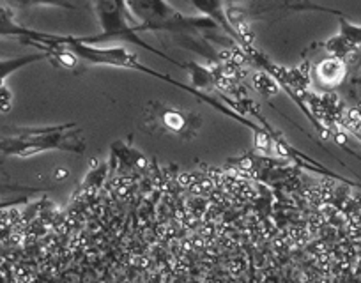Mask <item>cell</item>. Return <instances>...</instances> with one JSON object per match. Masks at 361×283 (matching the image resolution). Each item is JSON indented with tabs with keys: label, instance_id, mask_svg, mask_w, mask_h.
Here are the masks:
<instances>
[{
	"label": "cell",
	"instance_id": "7a4b0ae2",
	"mask_svg": "<svg viewBox=\"0 0 361 283\" xmlns=\"http://www.w3.org/2000/svg\"><path fill=\"white\" fill-rule=\"evenodd\" d=\"M128 9L137 22L140 32H172V34H214L220 25L209 16H186L177 11L172 4L158 2V0H138L126 2Z\"/></svg>",
	"mask_w": 361,
	"mask_h": 283
},
{
	"label": "cell",
	"instance_id": "277c9868",
	"mask_svg": "<svg viewBox=\"0 0 361 283\" xmlns=\"http://www.w3.org/2000/svg\"><path fill=\"white\" fill-rule=\"evenodd\" d=\"M142 122L152 134L190 142L199 134L202 127V117L192 110L177 108L161 101H149L144 108Z\"/></svg>",
	"mask_w": 361,
	"mask_h": 283
},
{
	"label": "cell",
	"instance_id": "8992f818",
	"mask_svg": "<svg viewBox=\"0 0 361 283\" xmlns=\"http://www.w3.org/2000/svg\"><path fill=\"white\" fill-rule=\"evenodd\" d=\"M314 75L317 78V84L324 85V87L331 89L336 87L343 82L347 75V65L345 61L342 58H336V57H328L324 58L322 62H319L314 69Z\"/></svg>",
	"mask_w": 361,
	"mask_h": 283
},
{
	"label": "cell",
	"instance_id": "52a82bcc",
	"mask_svg": "<svg viewBox=\"0 0 361 283\" xmlns=\"http://www.w3.org/2000/svg\"><path fill=\"white\" fill-rule=\"evenodd\" d=\"M44 58H48V54H44V51H34V54L18 55V57L13 58H0V87L13 73L20 71L22 68H27V65L44 61Z\"/></svg>",
	"mask_w": 361,
	"mask_h": 283
},
{
	"label": "cell",
	"instance_id": "6da1fadb",
	"mask_svg": "<svg viewBox=\"0 0 361 283\" xmlns=\"http://www.w3.org/2000/svg\"><path fill=\"white\" fill-rule=\"evenodd\" d=\"M51 151L85 153L83 127L78 122H64L43 127H11L8 134H0V154L4 156L32 158Z\"/></svg>",
	"mask_w": 361,
	"mask_h": 283
},
{
	"label": "cell",
	"instance_id": "ba28073f",
	"mask_svg": "<svg viewBox=\"0 0 361 283\" xmlns=\"http://www.w3.org/2000/svg\"><path fill=\"white\" fill-rule=\"evenodd\" d=\"M11 103H13V94L6 85L0 87V113L8 112L11 108Z\"/></svg>",
	"mask_w": 361,
	"mask_h": 283
},
{
	"label": "cell",
	"instance_id": "5b68a950",
	"mask_svg": "<svg viewBox=\"0 0 361 283\" xmlns=\"http://www.w3.org/2000/svg\"><path fill=\"white\" fill-rule=\"evenodd\" d=\"M338 23L340 30L336 36H333L331 39L326 41L322 44L326 51L329 54V57H336L345 61V57L349 54H354L356 50L361 48V25H354V23L347 22L343 18L342 13H338Z\"/></svg>",
	"mask_w": 361,
	"mask_h": 283
},
{
	"label": "cell",
	"instance_id": "30bf717a",
	"mask_svg": "<svg viewBox=\"0 0 361 283\" xmlns=\"http://www.w3.org/2000/svg\"><path fill=\"white\" fill-rule=\"evenodd\" d=\"M353 85H361V77L354 78V80H353Z\"/></svg>",
	"mask_w": 361,
	"mask_h": 283
},
{
	"label": "cell",
	"instance_id": "9c48e42d",
	"mask_svg": "<svg viewBox=\"0 0 361 283\" xmlns=\"http://www.w3.org/2000/svg\"><path fill=\"white\" fill-rule=\"evenodd\" d=\"M350 130H353V133L356 134V137L361 140V126H353V127H350Z\"/></svg>",
	"mask_w": 361,
	"mask_h": 283
},
{
	"label": "cell",
	"instance_id": "3957f363",
	"mask_svg": "<svg viewBox=\"0 0 361 283\" xmlns=\"http://www.w3.org/2000/svg\"><path fill=\"white\" fill-rule=\"evenodd\" d=\"M94 11L99 20V25H102V32L96 34V36L83 37L85 43L94 44V43H102V41L121 39V41H126V43L138 44V46L145 48V50L166 58V61L172 62V64L179 65V68H186V64H179V62H176L173 58L166 57L165 54H161V51H158L156 48L145 44L144 41L138 37L137 22H135L133 15H131L130 9H128L126 2H96Z\"/></svg>",
	"mask_w": 361,
	"mask_h": 283
}]
</instances>
